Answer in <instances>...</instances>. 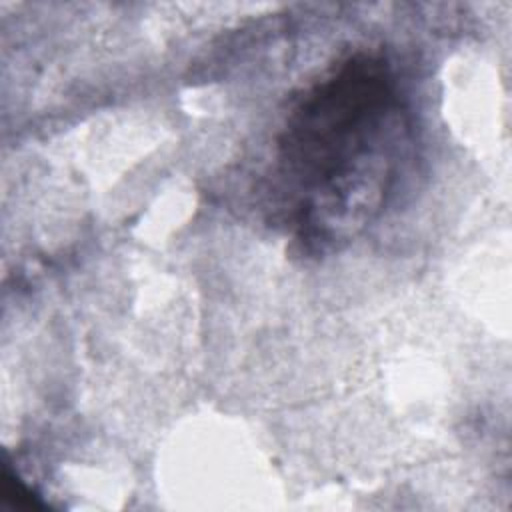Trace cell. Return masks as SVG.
<instances>
[{
  "instance_id": "cell-1",
  "label": "cell",
  "mask_w": 512,
  "mask_h": 512,
  "mask_svg": "<svg viewBox=\"0 0 512 512\" xmlns=\"http://www.w3.org/2000/svg\"><path fill=\"white\" fill-rule=\"evenodd\" d=\"M384 56L356 52L310 84L276 140L280 214L306 252H326L380 210L410 144Z\"/></svg>"
}]
</instances>
